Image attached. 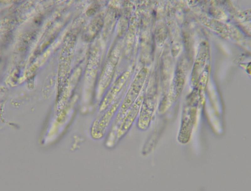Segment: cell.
<instances>
[{"label":"cell","mask_w":251,"mask_h":191,"mask_svg":"<svg viewBox=\"0 0 251 191\" xmlns=\"http://www.w3.org/2000/svg\"><path fill=\"white\" fill-rule=\"evenodd\" d=\"M103 21L102 16H99L95 18L87 29L84 35L85 38L88 40L93 39L101 29Z\"/></svg>","instance_id":"cell-7"},{"label":"cell","mask_w":251,"mask_h":191,"mask_svg":"<svg viewBox=\"0 0 251 191\" xmlns=\"http://www.w3.org/2000/svg\"><path fill=\"white\" fill-rule=\"evenodd\" d=\"M129 76V73L126 72L120 75L115 82L100 105L99 110L100 111L106 109L113 102L123 87Z\"/></svg>","instance_id":"cell-5"},{"label":"cell","mask_w":251,"mask_h":191,"mask_svg":"<svg viewBox=\"0 0 251 191\" xmlns=\"http://www.w3.org/2000/svg\"><path fill=\"white\" fill-rule=\"evenodd\" d=\"M143 99L142 97L138 98L126 116L120 122L118 128L108 134V138L112 143L116 145L129 130L139 112Z\"/></svg>","instance_id":"cell-2"},{"label":"cell","mask_w":251,"mask_h":191,"mask_svg":"<svg viewBox=\"0 0 251 191\" xmlns=\"http://www.w3.org/2000/svg\"><path fill=\"white\" fill-rule=\"evenodd\" d=\"M155 97L150 95L143 99L138 119L137 126L141 130H147L149 126L154 111Z\"/></svg>","instance_id":"cell-4"},{"label":"cell","mask_w":251,"mask_h":191,"mask_svg":"<svg viewBox=\"0 0 251 191\" xmlns=\"http://www.w3.org/2000/svg\"><path fill=\"white\" fill-rule=\"evenodd\" d=\"M119 105V102L115 103L104 114L94 121L90 132L91 135L93 139L98 140L104 137Z\"/></svg>","instance_id":"cell-3"},{"label":"cell","mask_w":251,"mask_h":191,"mask_svg":"<svg viewBox=\"0 0 251 191\" xmlns=\"http://www.w3.org/2000/svg\"><path fill=\"white\" fill-rule=\"evenodd\" d=\"M115 56L111 57L103 68L99 82V87L101 90L106 88L109 84L113 76L116 61Z\"/></svg>","instance_id":"cell-6"},{"label":"cell","mask_w":251,"mask_h":191,"mask_svg":"<svg viewBox=\"0 0 251 191\" xmlns=\"http://www.w3.org/2000/svg\"><path fill=\"white\" fill-rule=\"evenodd\" d=\"M147 72L142 70L136 75L132 83L120 106L115 122H120L124 115L136 101L147 77Z\"/></svg>","instance_id":"cell-1"}]
</instances>
